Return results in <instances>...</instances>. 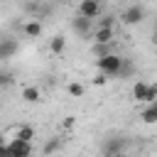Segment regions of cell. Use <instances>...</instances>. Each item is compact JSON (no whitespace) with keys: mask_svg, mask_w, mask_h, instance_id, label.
I'll list each match as a JSON object with an SVG mask.
<instances>
[{"mask_svg":"<svg viewBox=\"0 0 157 157\" xmlns=\"http://www.w3.org/2000/svg\"><path fill=\"white\" fill-rule=\"evenodd\" d=\"M123 61H125V59H123L120 54L105 52V54H98L96 66H98V71H103V74H108V76H118L120 69H123Z\"/></svg>","mask_w":157,"mask_h":157,"instance_id":"obj_1","label":"cell"},{"mask_svg":"<svg viewBox=\"0 0 157 157\" xmlns=\"http://www.w3.org/2000/svg\"><path fill=\"white\" fill-rule=\"evenodd\" d=\"M2 150H7L10 155H15V157H29L32 152H34V147H32V140H22V137H5L2 142Z\"/></svg>","mask_w":157,"mask_h":157,"instance_id":"obj_2","label":"cell"},{"mask_svg":"<svg viewBox=\"0 0 157 157\" xmlns=\"http://www.w3.org/2000/svg\"><path fill=\"white\" fill-rule=\"evenodd\" d=\"M76 15H83V17H88V20H98V17L103 15L101 0H78Z\"/></svg>","mask_w":157,"mask_h":157,"instance_id":"obj_3","label":"cell"},{"mask_svg":"<svg viewBox=\"0 0 157 157\" xmlns=\"http://www.w3.org/2000/svg\"><path fill=\"white\" fill-rule=\"evenodd\" d=\"M142 20H145V7L137 5V2H135V5H128V7L123 10V15H120V22H123V25H130V27H132V25H140Z\"/></svg>","mask_w":157,"mask_h":157,"instance_id":"obj_4","label":"cell"},{"mask_svg":"<svg viewBox=\"0 0 157 157\" xmlns=\"http://www.w3.org/2000/svg\"><path fill=\"white\" fill-rule=\"evenodd\" d=\"M115 39V27L113 25H98L96 29H93V42H96V47H105V44H110Z\"/></svg>","mask_w":157,"mask_h":157,"instance_id":"obj_5","label":"cell"},{"mask_svg":"<svg viewBox=\"0 0 157 157\" xmlns=\"http://www.w3.org/2000/svg\"><path fill=\"white\" fill-rule=\"evenodd\" d=\"M44 32V25H42V17H32V20H25L22 22V34L27 39H39Z\"/></svg>","mask_w":157,"mask_h":157,"instance_id":"obj_6","label":"cell"},{"mask_svg":"<svg viewBox=\"0 0 157 157\" xmlns=\"http://www.w3.org/2000/svg\"><path fill=\"white\" fill-rule=\"evenodd\" d=\"M125 150V142L120 140V137H108L105 142H103V147H101V152L105 155V157H113V155H120Z\"/></svg>","mask_w":157,"mask_h":157,"instance_id":"obj_7","label":"cell"},{"mask_svg":"<svg viewBox=\"0 0 157 157\" xmlns=\"http://www.w3.org/2000/svg\"><path fill=\"white\" fill-rule=\"evenodd\" d=\"M91 25H93V20H88V17H83V15H76V17L71 20V29H74L76 34H81V37H86V34L91 32Z\"/></svg>","mask_w":157,"mask_h":157,"instance_id":"obj_8","label":"cell"},{"mask_svg":"<svg viewBox=\"0 0 157 157\" xmlns=\"http://www.w3.org/2000/svg\"><path fill=\"white\" fill-rule=\"evenodd\" d=\"M20 98L25 101V103H39L42 101V91H39V86H22L20 88Z\"/></svg>","mask_w":157,"mask_h":157,"instance_id":"obj_9","label":"cell"},{"mask_svg":"<svg viewBox=\"0 0 157 157\" xmlns=\"http://www.w3.org/2000/svg\"><path fill=\"white\" fill-rule=\"evenodd\" d=\"M15 52H17V39H12V37L0 39V59H10Z\"/></svg>","mask_w":157,"mask_h":157,"instance_id":"obj_10","label":"cell"},{"mask_svg":"<svg viewBox=\"0 0 157 157\" xmlns=\"http://www.w3.org/2000/svg\"><path fill=\"white\" fill-rule=\"evenodd\" d=\"M140 118H142V123L155 125V123H157V101H155V103H147V108L140 113Z\"/></svg>","mask_w":157,"mask_h":157,"instance_id":"obj_11","label":"cell"},{"mask_svg":"<svg viewBox=\"0 0 157 157\" xmlns=\"http://www.w3.org/2000/svg\"><path fill=\"white\" fill-rule=\"evenodd\" d=\"M147 88H150L147 81H135V86H132V98L140 101V103H145V98H147Z\"/></svg>","mask_w":157,"mask_h":157,"instance_id":"obj_12","label":"cell"},{"mask_svg":"<svg viewBox=\"0 0 157 157\" xmlns=\"http://www.w3.org/2000/svg\"><path fill=\"white\" fill-rule=\"evenodd\" d=\"M49 52H52V54H64V52H66V39L59 37V34L52 37V39H49Z\"/></svg>","mask_w":157,"mask_h":157,"instance_id":"obj_13","label":"cell"},{"mask_svg":"<svg viewBox=\"0 0 157 157\" xmlns=\"http://www.w3.org/2000/svg\"><path fill=\"white\" fill-rule=\"evenodd\" d=\"M66 93H69L71 98H81V96L86 93V86H83L81 81H69V83H66Z\"/></svg>","mask_w":157,"mask_h":157,"instance_id":"obj_14","label":"cell"},{"mask_svg":"<svg viewBox=\"0 0 157 157\" xmlns=\"http://www.w3.org/2000/svg\"><path fill=\"white\" fill-rule=\"evenodd\" d=\"M15 135H17V137H22V140H34V137H37V130H34L32 125H17Z\"/></svg>","mask_w":157,"mask_h":157,"instance_id":"obj_15","label":"cell"},{"mask_svg":"<svg viewBox=\"0 0 157 157\" xmlns=\"http://www.w3.org/2000/svg\"><path fill=\"white\" fill-rule=\"evenodd\" d=\"M157 101V81L155 83H150V88H147V98H145V103H155Z\"/></svg>","mask_w":157,"mask_h":157,"instance_id":"obj_16","label":"cell"},{"mask_svg":"<svg viewBox=\"0 0 157 157\" xmlns=\"http://www.w3.org/2000/svg\"><path fill=\"white\" fill-rule=\"evenodd\" d=\"M108 78H110L108 74H103V71H98V74L93 76V83H96V86H105V83H108Z\"/></svg>","mask_w":157,"mask_h":157,"instance_id":"obj_17","label":"cell"},{"mask_svg":"<svg viewBox=\"0 0 157 157\" xmlns=\"http://www.w3.org/2000/svg\"><path fill=\"white\" fill-rule=\"evenodd\" d=\"M59 145H61V142H59V137H54L52 142H47V147H44V155H52L54 150H59Z\"/></svg>","mask_w":157,"mask_h":157,"instance_id":"obj_18","label":"cell"},{"mask_svg":"<svg viewBox=\"0 0 157 157\" xmlns=\"http://www.w3.org/2000/svg\"><path fill=\"white\" fill-rule=\"evenodd\" d=\"M113 20H115V17H110V15H105V17H98V25H115Z\"/></svg>","mask_w":157,"mask_h":157,"instance_id":"obj_19","label":"cell"},{"mask_svg":"<svg viewBox=\"0 0 157 157\" xmlns=\"http://www.w3.org/2000/svg\"><path fill=\"white\" fill-rule=\"evenodd\" d=\"M74 123H76V118H74V115H66V118H64V128H66V130H69V128H74Z\"/></svg>","mask_w":157,"mask_h":157,"instance_id":"obj_20","label":"cell"},{"mask_svg":"<svg viewBox=\"0 0 157 157\" xmlns=\"http://www.w3.org/2000/svg\"><path fill=\"white\" fill-rule=\"evenodd\" d=\"M10 81H12V78H10V74H7V71H5V74H2V83H5V86H7V83H10Z\"/></svg>","mask_w":157,"mask_h":157,"instance_id":"obj_21","label":"cell"},{"mask_svg":"<svg viewBox=\"0 0 157 157\" xmlns=\"http://www.w3.org/2000/svg\"><path fill=\"white\" fill-rule=\"evenodd\" d=\"M152 44L157 47V27H155V32H152Z\"/></svg>","mask_w":157,"mask_h":157,"instance_id":"obj_22","label":"cell"},{"mask_svg":"<svg viewBox=\"0 0 157 157\" xmlns=\"http://www.w3.org/2000/svg\"><path fill=\"white\" fill-rule=\"evenodd\" d=\"M59 2H69V0H59Z\"/></svg>","mask_w":157,"mask_h":157,"instance_id":"obj_23","label":"cell"},{"mask_svg":"<svg viewBox=\"0 0 157 157\" xmlns=\"http://www.w3.org/2000/svg\"><path fill=\"white\" fill-rule=\"evenodd\" d=\"M155 27H157V20H155Z\"/></svg>","mask_w":157,"mask_h":157,"instance_id":"obj_24","label":"cell"}]
</instances>
